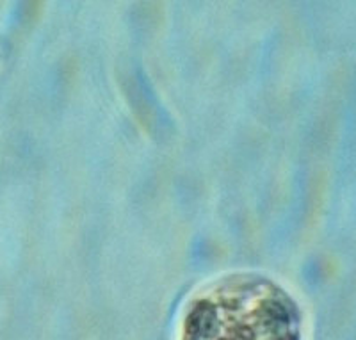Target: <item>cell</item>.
I'll list each match as a JSON object with an SVG mask.
<instances>
[{
  "label": "cell",
  "instance_id": "1",
  "mask_svg": "<svg viewBox=\"0 0 356 340\" xmlns=\"http://www.w3.org/2000/svg\"><path fill=\"white\" fill-rule=\"evenodd\" d=\"M298 301L260 273H230L203 285L184 308L178 340H301Z\"/></svg>",
  "mask_w": 356,
  "mask_h": 340
}]
</instances>
